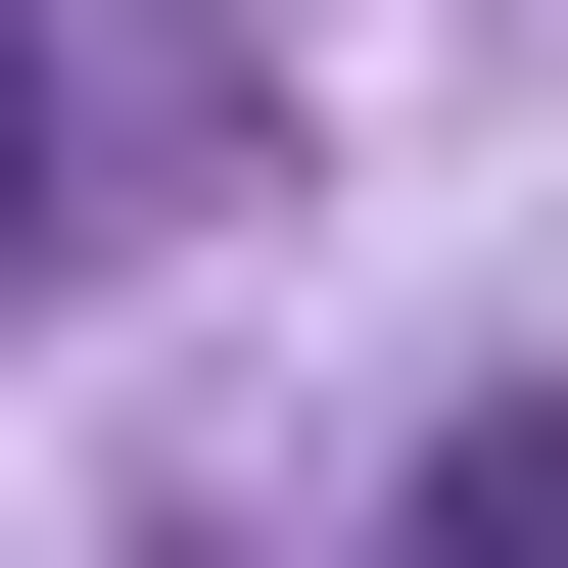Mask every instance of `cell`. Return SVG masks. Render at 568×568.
I'll use <instances>...</instances> for the list:
<instances>
[{
	"instance_id": "obj_1",
	"label": "cell",
	"mask_w": 568,
	"mask_h": 568,
	"mask_svg": "<svg viewBox=\"0 0 568 568\" xmlns=\"http://www.w3.org/2000/svg\"><path fill=\"white\" fill-rule=\"evenodd\" d=\"M426 568H568V426H426Z\"/></svg>"
},
{
	"instance_id": "obj_2",
	"label": "cell",
	"mask_w": 568,
	"mask_h": 568,
	"mask_svg": "<svg viewBox=\"0 0 568 568\" xmlns=\"http://www.w3.org/2000/svg\"><path fill=\"white\" fill-rule=\"evenodd\" d=\"M0 237H48V48H0Z\"/></svg>"
}]
</instances>
